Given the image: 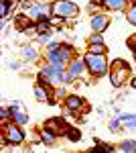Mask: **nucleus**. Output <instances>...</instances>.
<instances>
[{"label": "nucleus", "instance_id": "1", "mask_svg": "<svg viewBox=\"0 0 136 153\" xmlns=\"http://www.w3.org/2000/svg\"><path fill=\"white\" fill-rule=\"evenodd\" d=\"M85 65L90 68L91 74H96V76H102L106 74V59L102 55H93V53H87L85 55Z\"/></svg>", "mask_w": 136, "mask_h": 153}, {"label": "nucleus", "instance_id": "13", "mask_svg": "<svg viewBox=\"0 0 136 153\" xmlns=\"http://www.w3.org/2000/svg\"><path fill=\"white\" fill-rule=\"evenodd\" d=\"M10 10V0H2V6H0V16H6Z\"/></svg>", "mask_w": 136, "mask_h": 153}, {"label": "nucleus", "instance_id": "4", "mask_svg": "<svg viewBox=\"0 0 136 153\" xmlns=\"http://www.w3.org/2000/svg\"><path fill=\"white\" fill-rule=\"evenodd\" d=\"M106 25H108V19H106L104 14H96V16L91 19V27H93L96 31H102V29H106Z\"/></svg>", "mask_w": 136, "mask_h": 153}, {"label": "nucleus", "instance_id": "24", "mask_svg": "<svg viewBox=\"0 0 136 153\" xmlns=\"http://www.w3.org/2000/svg\"><path fill=\"white\" fill-rule=\"evenodd\" d=\"M134 59H136V51H134Z\"/></svg>", "mask_w": 136, "mask_h": 153}, {"label": "nucleus", "instance_id": "7", "mask_svg": "<svg viewBox=\"0 0 136 153\" xmlns=\"http://www.w3.org/2000/svg\"><path fill=\"white\" fill-rule=\"evenodd\" d=\"M10 112H14V120H16L18 125H24V123H26V114H24V112H21L16 106H12Z\"/></svg>", "mask_w": 136, "mask_h": 153}, {"label": "nucleus", "instance_id": "8", "mask_svg": "<svg viewBox=\"0 0 136 153\" xmlns=\"http://www.w3.org/2000/svg\"><path fill=\"white\" fill-rule=\"evenodd\" d=\"M81 70H83L81 61H73V63H71V68H69V76H71V78H73V76H79Z\"/></svg>", "mask_w": 136, "mask_h": 153}, {"label": "nucleus", "instance_id": "5", "mask_svg": "<svg viewBox=\"0 0 136 153\" xmlns=\"http://www.w3.org/2000/svg\"><path fill=\"white\" fill-rule=\"evenodd\" d=\"M65 104H67V108H69V110H77V108H81L83 100H81L79 96H69L67 100H65Z\"/></svg>", "mask_w": 136, "mask_h": 153}, {"label": "nucleus", "instance_id": "6", "mask_svg": "<svg viewBox=\"0 0 136 153\" xmlns=\"http://www.w3.org/2000/svg\"><path fill=\"white\" fill-rule=\"evenodd\" d=\"M102 2L108 6V8H114V10L124 8V4H126V0H102Z\"/></svg>", "mask_w": 136, "mask_h": 153}, {"label": "nucleus", "instance_id": "11", "mask_svg": "<svg viewBox=\"0 0 136 153\" xmlns=\"http://www.w3.org/2000/svg\"><path fill=\"white\" fill-rule=\"evenodd\" d=\"M122 151H128V153L136 151V143L134 141H124L122 143Z\"/></svg>", "mask_w": 136, "mask_h": 153}, {"label": "nucleus", "instance_id": "19", "mask_svg": "<svg viewBox=\"0 0 136 153\" xmlns=\"http://www.w3.org/2000/svg\"><path fill=\"white\" fill-rule=\"evenodd\" d=\"M91 43H102V35H93L91 37Z\"/></svg>", "mask_w": 136, "mask_h": 153}, {"label": "nucleus", "instance_id": "18", "mask_svg": "<svg viewBox=\"0 0 136 153\" xmlns=\"http://www.w3.org/2000/svg\"><path fill=\"white\" fill-rule=\"evenodd\" d=\"M128 21H130L132 25H136V4L132 6V10L128 12Z\"/></svg>", "mask_w": 136, "mask_h": 153}, {"label": "nucleus", "instance_id": "12", "mask_svg": "<svg viewBox=\"0 0 136 153\" xmlns=\"http://www.w3.org/2000/svg\"><path fill=\"white\" fill-rule=\"evenodd\" d=\"M67 137L71 139V141H79L81 135H79V131H77V129H71V127H69V129H67Z\"/></svg>", "mask_w": 136, "mask_h": 153}, {"label": "nucleus", "instance_id": "21", "mask_svg": "<svg viewBox=\"0 0 136 153\" xmlns=\"http://www.w3.org/2000/svg\"><path fill=\"white\" fill-rule=\"evenodd\" d=\"M128 45H130L132 49H136V37H134V39H130V41H128Z\"/></svg>", "mask_w": 136, "mask_h": 153}, {"label": "nucleus", "instance_id": "22", "mask_svg": "<svg viewBox=\"0 0 136 153\" xmlns=\"http://www.w3.org/2000/svg\"><path fill=\"white\" fill-rule=\"evenodd\" d=\"M0 117H2V118H6V117H8V112H6V108H2V110H0Z\"/></svg>", "mask_w": 136, "mask_h": 153}, {"label": "nucleus", "instance_id": "2", "mask_svg": "<svg viewBox=\"0 0 136 153\" xmlns=\"http://www.w3.org/2000/svg\"><path fill=\"white\" fill-rule=\"evenodd\" d=\"M53 12H55L57 16L67 19V16H75V14H77V6H75L73 2L61 0V2H55V4H53Z\"/></svg>", "mask_w": 136, "mask_h": 153}, {"label": "nucleus", "instance_id": "23", "mask_svg": "<svg viewBox=\"0 0 136 153\" xmlns=\"http://www.w3.org/2000/svg\"><path fill=\"white\" fill-rule=\"evenodd\" d=\"M132 88H136V80H134V82H132Z\"/></svg>", "mask_w": 136, "mask_h": 153}, {"label": "nucleus", "instance_id": "14", "mask_svg": "<svg viewBox=\"0 0 136 153\" xmlns=\"http://www.w3.org/2000/svg\"><path fill=\"white\" fill-rule=\"evenodd\" d=\"M35 94H37L39 100H45V98H47V90H45V88H41V86H37V88H35Z\"/></svg>", "mask_w": 136, "mask_h": 153}, {"label": "nucleus", "instance_id": "3", "mask_svg": "<svg viewBox=\"0 0 136 153\" xmlns=\"http://www.w3.org/2000/svg\"><path fill=\"white\" fill-rule=\"evenodd\" d=\"M4 135H6V139H8V143H23L24 135L18 131V127H14V125H8V127H4Z\"/></svg>", "mask_w": 136, "mask_h": 153}, {"label": "nucleus", "instance_id": "25", "mask_svg": "<svg viewBox=\"0 0 136 153\" xmlns=\"http://www.w3.org/2000/svg\"><path fill=\"white\" fill-rule=\"evenodd\" d=\"M132 2H134V4H136V0H132Z\"/></svg>", "mask_w": 136, "mask_h": 153}, {"label": "nucleus", "instance_id": "17", "mask_svg": "<svg viewBox=\"0 0 136 153\" xmlns=\"http://www.w3.org/2000/svg\"><path fill=\"white\" fill-rule=\"evenodd\" d=\"M114 147L110 145H104V143H98V147H93V151H112Z\"/></svg>", "mask_w": 136, "mask_h": 153}, {"label": "nucleus", "instance_id": "16", "mask_svg": "<svg viewBox=\"0 0 136 153\" xmlns=\"http://www.w3.org/2000/svg\"><path fill=\"white\" fill-rule=\"evenodd\" d=\"M35 55H37V53H35L31 47H24V49H23V57H24V59H35Z\"/></svg>", "mask_w": 136, "mask_h": 153}, {"label": "nucleus", "instance_id": "20", "mask_svg": "<svg viewBox=\"0 0 136 153\" xmlns=\"http://www.w3.org/2000/svg\"><path fill=\"white\" fill-rule=\"evenodd\" d=\"M110 129H112V131L118 129V120H112V123H110Z\"/></svg>", "mask_w": 136, "mask_h": 153}, {"label": "nucleus", "instance_id": "9", "mask_svg": "<svg viewBox=\"0 0 136 153\" xmlns=\"http://www.w3.org/2000/svg\"><path fill=\"white\" fill-rule=\"evenodd\" d=\"M104 51H106V47H104V43H91L90 53H93V55H104Z\"/></svg>", "mask_w": 136, "mask_h": 153}, {"label": "nucleus", "instance_id": "10", "mask_svg": "<svg viewBox=\"0 0 136 153\" xmlns=\"http://www.w3.org/2000/svg\"><path fill=\"white\" fill-rule=\"evenodd\" d=\"M120 120L126 123L128 127H136V117H130V114H120Z\"/></svg>", "mask_w": 136, "mask_h": 153}, {"label": "nucleus", "instance_id": "15", "mask_svg": "<svg viewBox=\"0 0 136 153\" xmlns=\"http://www.w3.org/2000/svg\"><path fill=\"white\" fill-rule=\"evenodd\" d=\"M37 31H39V33H43V35H49V23H47V21H43V23H39V27H37Z\"/></svg>", "mask_w": 136, "mask_h": 153}]
</instances>
